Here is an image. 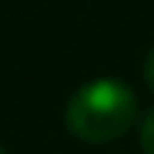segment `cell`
I'll list each match as a JSON object with an SVG mask.
<instances>
[{
	"label": "cell",
	"instance_id": "cell-1",
	"mask_svg": "<svg viewBox=\"0 0 154 154\" xmlns=\"http://www.w3.org/2000/svg\"><path fill=\"white\" fill-rule=\"evenodd\" d=\"M134 117H137V94L114 77H97V81L81 84L64 107L67 131L84 144H107L121 137L134 124Z\"/></svg>",
	"mask_w": 154,
	"mask_h": 154
},
{
	"label": "cell",
	"instance_id": "cell-4",
	"mask_svg": "<svg viewBox=\"0 0 154 154\" xmlns=\"http://www.w3.org/2000/svg\"><path fill=\"white\" fill-rule=\"evenodd\" d=\"M0 154H7V151H4V147H0Z\"/></svg>",
	"mask_w": 154,
	"mask_h": 154
},
{
	"label": "cell",
	"instance_id": "cell-3",
	"mask_svg": "<svg viewBox=\"0 0 154 154\" xmlns=\"http://www.w3.org/2000/svg\"><path fill=\"white\" fill-rule=\"evenodd\" d=\"M144 81H147V87L154 91V47L147 50V60H144Z\"/></svg>",
	"mask_w": 154,
	"mask_h": 154
},
{
	"label": "cell",
	"instance_id": "cell-2",
	"mask_svg": "<svg viewBox=\"0 0 154 154\" xmlns=\"http://www.w3.org/2000/svg\"><path fill=\"white\" fill-rule=\"evenodd\" d=\"M141 151L144 154H154V107L141 121Z\"/></svg>",
	"mask_w": 154,
	"mask_h": 154
}]
</instances>
